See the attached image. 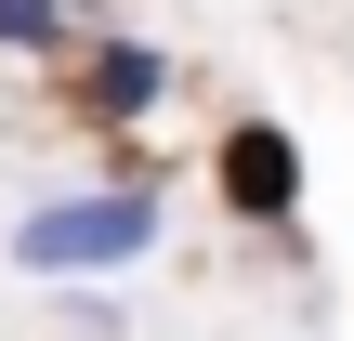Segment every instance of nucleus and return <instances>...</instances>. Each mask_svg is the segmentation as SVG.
I'll return each instance as SVG.
<instances>
[{
	"label": "nucleus",
	"mask_w": 354,
	"mask_h": 341,
	"mask_svg": "<svg viewBox=\"0 0 354 341\" xmlns=\"http://www.w3.org/2000/svg\"><path fill=\"white\" fill-rule=\"evenodd\" d=\"M13 250H26L39 276H66V263H131V250H158V210H145V197H66V210H26Z\"/></svg>",
	"instance_id": "f257e3e1"
},
{
	"label": "nucleus",
	"mask_w": 354,
	"mask_h": 341,
	"mask_svg": "<svg viewBox=\"0 0 354 341\" xmlns=\"http://www.w3.org/2000/svg\"><path fill=\"white\" fill-rule=\"evenodd\" d=\"M223 184H236V197H250V210H263V223H276V210H289V184H302V171H289V145H276V131H236V145H223Z\"/></svg>",
	"instance_id": "f03ea898"
},
{
	"label": "nucleus",
	"mask_w": 354,
	"mask_h": 341,
	"mask_svg": "<svg viewBox=\"0 0 354 341\" xmlns=\"http://www.w3.org/2000/svg\"><path fill=\"white\" fill-rule=\"evenodd\" d=\"M158 79H171L158 53H105V66H92V118H131V105H158Z\"/></svg>",
	"instance_id": "7ed1b4c3"
},
{
	"label": "nucleus",
	"mask_w": 354,
	"mask_h": 341,
	"mask_svg": "<svg viewBox=\"0 0 354 341\" xmlns=\"http://www.w3.org/2000/svg\"><path fill=\"white\" fill-rule=\"evenodd\" d=\"M0 39H13V53H53V39H66V0H0Z\"/></svg>",
	"instance_id": "20e7f679"
}]
</instances>
